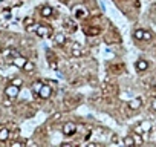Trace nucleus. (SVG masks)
I'll use <instances>...</instances> for the list:
<instances>
[{
    "mask_svg": "<svg viewBox=\"0 0 156 147\" xmlns=\"http://www.w3.org/2000/svg\"><path fill=\"white\" fill-rule=\"evenodd\" d=\"M5 95H6V98H9V100H15L19 95V86L11 83L8 88H5Z\"/></svg>",
    "mask_w": 156,
    "mask_h": 147,
    "instance_id": "obj_1",
    "label": "nucleus"
},
{
    "mask_svg": "<svg viewBox=\"0 0 156 147\" xmlns=\"http://www.w3.org/2000/svg\"><path fill=\"white\" fill-rule=\"evenodd\" d=\"M75 130H77V126H75L74 123H66L63 127V133L66 135V137H72Z\"/></svg>",
    "mask_w": 156,
    "mask_h": 147,
    "instance_id": "obj_2",
    "label": "nucleus"
},
{
    "mask_svg": "<svg viewBox=\"0 0 156 147\" xmlns=\"http://www.w3.org/2000/svg\"><path fill=\"white\" fill-rule=\"evenodd\" d=\"M51 94H52L51 86H45V84H43V86H41V90L38 92V97H40V98H43V100H46V98H49V97H51Z\"/></svg>",
    "mask_w": 156,
    "mask_h": 147,
    "instance_id": "obj_3",
    "label": "nucleus"
},
{
    "mask_svg": "<svg viewBox=\"0 0 156 147\" xmlns=\"http://www.w3.org/2000/svg\"><path fill=\"white\" fill-rule=\"evenodd\" d=\"M150 129H152V123H150V121H144L141 126L135 127V132L136 133H142V132H148Z\"/></svg>",
    "mask_w": 156,
    "mask_h": 147,
    "instance_id": "obj_4",
    "label": "nucleus"
},
{
    "mask_svg": "<svg viewBox=\"0 0 156 147\" xmlns=\"http://www.w3.org/2000/svg\"><path fill=\"white\" fill-rule=\"evenodd\" d=\"M37 35L38 37H49L51 29L47 28V26H38V28H37Z\"/></svg>",
    "mask_w": 156,
    "mask_h": 147,
    "instance_id": "obj_5",
    "label": "nucleus"
},
{
    "mask_svg": "<svg viewBox=\"0 0 156 147\" xmlns=\"http://www.w3.org/2000/svg\"><path fill=\"white\" fill-rule=\"evenodd\" d=\"M142 106V100L141 98H133V100L129 103V109H132V110H136Z\"/></svg>",
    "mask_w": 156,
    "mask_h": 147,
    "instance_id": "obj_6",
    "label": "nucleus"
},
{
    "mask_svg": "<svg viewBox=\"0 0 156 147\" xmlns=\"http://www.w3.org/2000/svg\"><path fill=\"white\" fill-rule=\"evenodd\" d=\"M112 94H116V86H112V84H107L103 88V95L106 97H109Z\"/></svg>",
    "mask_w": 156,
    "mask_h": 147,
    "instance_id": "obj_7",
    "label": "nucleus"
},
{
    "mask_svg": "<svg viewBox=\"0 0 156 147\" xmlns=\"http://www.w3.org/2000/svg\"><path fill=\"white\" fill-rule=\"evenodd\" d=\"M26 61H28V60H26L25 57H20V55L14 57V60H12V63L15 64V66H17V68H21V69H23V66H25Z\"/></svg>",
    "mask_w": 156,
    "mask_h": 147,
    "instance_id": "obj_8",
    "label": "nucleus"
},
{
    "mask_svg": "<svg viewBox=\"0 0 156 147\" xmlns=\"http://www.w3.org/2000/svg\"><path fill=\"white\" fill-rule=\"evenodd\" d=\"M148 68V63L146 61V60H138L136 61V69L138 70H146Z\"/></svg>",
    "mask_w": 156,
    "mask_h": 147,
    "instance_id": "obj_9",
    "label": "nucleus"
},
{
    "mask_svg": "<svg viewBox=\"0 0 156 147\" xmlns=\"http://www.w3.org/2000/svg\"><path fill=\"white\" fill-rule=\"evenodd\" d=\"M9 138V130L6 127H2L0 129V141H6Z\"/></svg>",
    "mask_w": 156,
    "mask_h": 147,
    "instance_id": "obj_10",
    "label": "nucleus"
},
{
    "mask_svg": "<svg viewBox=\"0 0 156 147\" xmlns=\"http://www.w3.org/2000/svg\"><path fill=\"white\" fill-rule=\"evenodd\" d=\"M52 12H54V11H52V8H51V6H43L40 14L43 15V17H51Z\"/></svg>",
    "mask_w": 156,
    "mask_h": 147,
    "instance_id": "obj_11",
    "label": "nucleus"
},
{
    "mask_svg": "<svg viewBox=\"0 0 156 147\" xmlns=\"http://www.w3.org/2000/svg\"><path fill=\"white\" fill-rule=\"evenodd\" d=\"M41 86H43V83H40V81H35V83L32 84V92H34L35 95H38V92L41 90Z\"/></svg>",
    "mask_w": 156,
    "mask_h": 147,
    "instance_id": "obj_12",
    "label": "nucleus"
},
{
    "mask_svg": "<svg viewBox=\"0 0 156 147\" xmlns=\"http://www.w3.org/2000/svg\"><path fill=\"white\" fill-rule=\"evenodd\" d=\"M86 34L93 37V35H98L100 34V29L98 28H86Z\"/></svg>",
    "mask_w": 156,
    "mask_h": 147,
    "instance_id": "obj_13",
    "label": "nucleus"
},
{
    "mask_svg": "<svg viewBox=\"0 0 156 147\" xmlns=\"http://www.w3.org/2000/svg\"><path fill=\"white\" fill-rule=\"evenodd\" d=\"M72 55L74 57H80V55H81V48H80L78 45L72 46Z\"/></svg>",
    "mask_w": 156,
    "mask_h": 147,
    "instance_id": "obj_14",
    "label": "nucleus"
},
{
    "mask_svg": "<svg viewBox=\"0 0 156 147\" xmlns=\"http://www.w3.org/2000/svg\"><path fill=\"white\" fill-rule=\"evenodd\" d=\"M77 103H80V98H74V100H71V101H64V106H67L69 109H72V107H75Z\"/></svg>",
    "mask_w": 156,
    "mask_h": 147,
    "instance_id": "obj_15",
    "label": "nucleus"
},
{
    "mask_svg": "<svg viewBox=\"0 0 156 147\" xmlns=\"http://www.w3.org/2000/svg\"><path fill=\"white\" fill-rule=\"evenodd\" d=\"M55 41L58 43V45H64V43H66V37H64L63 34H57L55 35Z\"/></svg>",
    "mask_w": 156,
    "mask_h": 147,
    "instance_id": "obj_16",
    "label": "nucleus"
},
{
    "mask_svg": "<svg viewBox=\"0 0 156 147\" xmlns=\"http://www.w3.org/2000/svg\"><path fill=\"white\" fill-rule=\"evenodd\" d=\"M34 63H32V61H26L25 63V66H23V69L26 70V72H31V70H34Z\"/></svg>",
    "mask_w": 156,
    "mask_h": 147,
    "instance_id": "obj_17",
    "label": "nucleus"
},
{
    "mask_svg": "<svg viewBox=\"0 0 156 147\" xmlns=\"http://www.w3.org/2000/svg\"><path fill=\"white\" fill-rule=\"evenodd\" d=\"M133 35H135V39H138V40H142V39H144V31H142V29H136V31H135V34H133Z\"/></svg>",
    "mask_w": 156,
    "mask_h": 147,
    "instance_id": "obj_18",
    "label": "nucleus"
},
{
    "mask_svg": "<svg viewBox=\"0 0 156 147\" xmlns=\"http://www.w3.org/2000/svg\"><path fill=\"white\" fill-rule=\"evenodd\" d=\"M75 14H77V17H80V19H81V17H84V15H86V9H83V8H77V9H75Z\"/></svg>",
    "mask_w": 156,
    "mask_h": 147,
    "instance_id": "obj_19",
    "label": "nucleus"
},
{
    "mask_svg": "<svg viewBox=\"0 0 156 147\" xmlns=\"http://www.w3.org/2000/svg\"><path fill=\"white\" fill-rule=\"evenodd\" d=\"M132 138H133V143H135V144H142L141 135H132Z\"/></svg>",
    "mask_w": 156,
    "mask_h": 147,
    "instance_id": "obj_20",
    "label": "nucleus"
},
{
    "mask_svg": "<svg viewBox=\"0 0 156 147\" xmlns=\"http://www.w3.org/2000/svg\"><path fill=\"white\" fill-rule=\"evenodd\" d=\"M124 69L122 64H116V66H110V70H115V72H121V70Z\"/></svg>",
    "mask_w": 156,
    "mask_h": 147,
    "instance_id": "obj_21",
    "label": "nucleus"
},
{
    "mask_svg": "<svg viewBox=\"0 0 156 147\" xmlns=\"http://www.w3.org/2000/svg\"><path fill=\"white\" fill-rule=\"evenodd\" d=\"M122 143H124V144H129V146L135 144V143H133V138H132V137H126V138H124V141H122Z\"/></svg>",
    "mask_w": 156,
    "mask_h": 147,
    "instance_id": "obj_22",
    "label": "nucleus"
},
{
    "mask_svg": "<svg viewBox=\"0 0 156 147\" xmlns=\"http://www.w3.org/2000/svg\"><path fill=\"white\" fill-rule=\"evenodd\" d=\"M11 83H12V84H15V86H19V88H20V86L23 84V81H21V78H14L12 81H11Z\"/></svg>",
    "mask_w": 156,
    "mask_h": 147,
    "instance_id": "obj_23",
    "label": "nucleus"
},
{
    "mask_svg": "<svg viewBox=\"0 0 156 147\" xmlns=\"http://www.w3.org/2000/svg\"><path fill=\"white\" fill-rule=\"evenodd\" d=\"M32 23H34V19H32V17H29V19H26V20H25V25L28 26V28H29V26H31Z\"/></svg>",
    "mask_w": 156,
    "mask_h": 147,
    "instance_id": "obj_24",
    "label": "nucleus"
},
{
    "mask_svg": "<svg viewBox=\"0 0 156 147\" xmlns=\"http://www.w3.org/2000/svg\"><path fill=\"white\" fill-rule=\"evenodd\" d=\"M142 40H152V34L147 32V31H144V39Z\"/></svg>",
    "mask_w": 156,
    "mask_h": 147,
    "instance_id": "obj_25",
    "label": "nucleus"
},
{
    "mask_svg": "<svg viewBox=\"0 0 156 147\" xmlns=\"http://www.w3.org/2000/svg\"><path fill=\"white\" fill-rule=\"evenodd\" d=\"M60 118H61V113H55L51 119H52V121H57V119H60Z\"/></svg>",
    "mask_w": 156,
    "mask_h": 147,
    "instance_id": "obj_26",
    "label": "nucleus"
},
{
    "mask_svg": "<svg viewBox=\"0 0 156 147\" xmlns=\"http://www.w3.org/2000/svg\"><path fill=\"white\" fill-rule=\"evenodd\" d=\"M152 109L156 110V98H153V101H152Z\"/></svg>",
    "mask_w": 156,
    "mask_h": 147,
    "instance_id": "obj_27",
    "label": "nucleus"
},
{
    "mask_svg": "<svg viewBox=\"0 0 156 147\" xmlns=\"http://www.w3.org/2000/svg\"><path fill=\"white\" fill-rule=\"evenodd\" d=\"M11 101H12V100H9V98H8V100L3 101V104H5V106H11Z\"/></svg>",
    "mask_w": 156,
    "mask_h": 147,
    "instance_id": "obj_28",
    "label": "nucleus"
},
{
    "mask_svg": "<svg viewBox=\"0 0 156 147\" xmlns=\"http://www.w3.org/2000/svg\"><path fill=\"white\" fill-rule=\"evenodd\" d=\"M112 143H118V137H116V135H113V137H112Z\"/></svg>",
    "mask_w": 156,
    "mask_h": 147,
    "instance_id": "obj_29",
    "label": "nucleus"
},
{
    "mask_svg": "<svg viewBox=\"0 0 156 147\" xmlns=\"http://www.w3.org/2000/svg\"><path fill=\"white\" fill-rule=\"evenodd\" d=\"M11 137H12V138H15V137H19V129H17V130H15V132H14L12 135H11Z\"/></svg>",
    "mask_w": 156,
    "mask_h": 147,
    "instance_id": "obj_30",
    "label": "nucleus"
},
{
    "mask_svg": "<svg viewBox=\"0 0 156 147\" xmlns=\"http://www.w3.org/2000/svg\"><path fill=\"white\" fill-rule=\"evenodd\" d=\"M155 89H156V86H155Z\"/></svg>",
    "mask_w": 156,
    "mask_h": 147,
    "instance_id": "obj_31",
    "label": "nucleus"
}]
</instances>
